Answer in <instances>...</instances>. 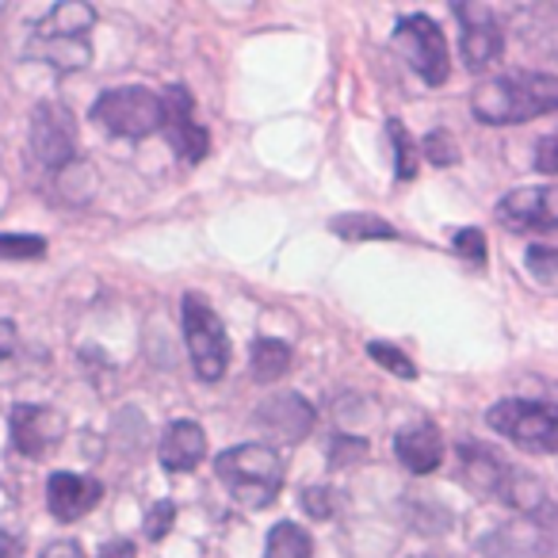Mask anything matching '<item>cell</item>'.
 <instances>
[{
  "mask_svg": "<svg viewBox=\"0 0 558 558\" xmlns=\"http://www.w3.org/2000/svg\"><path fill=\"white\" fill-rule=\"evenodd\" d=\"M471 111L486 126H517L558 111V77L550 73H505L474 88Z\"/></svg>",
  "mask_w": 558,
  "mask_h": 558,
  "instance_id": "obj_1",
  "label": "cell"
},
{
  "mask_svg": "<svg viewBox=\"0 0 558 558\" xmlns=\"http://www.w3.org/2000/svg\"><path fill=\"white\" fill-rule=\"evenodd\" d=\"M215 474L245 509H264L283 489V459L268 444H241L215 459Z\"/></svg>",
  "mask_w": 558,
  "mask_h": 558,
  "instance_id": "obj_2",
  "label": "cell"
},
{
  "mask_svg": "<svg viewBox=\"0 0 558 558\" xmlns=\"http://www.w3.org/2000/svg\"><path fill=\"white\" fill-rule=\"evenodd\" d=\"M486 425L512 440L520 451L558 456V402L535 398H501L486 410Z\"/></svg>",
  "mask_w": 558,
  "mask_h": 558,
  "instance_id": "obj_3",
  "label": "cell"
},
{
  "mask_svg": "<svg viewBox=\"0 0 558 558\" xmlns=\"http://www.w3.org/2000/svg\"><path fill=\"white\" fill-rule=\"evenodd\" d=\"M93 123H100L108 134L119 138H146L154 131H165V108L161 96L142 85L108 88L93 104Z\"/></svg>",
  "mask_w": 558,
  "mask_h": 558,
  "instance_id": "obj_4",
  "label": "cell"
},
{
  "mask_svg": "<svg viewBox=\"0 0 558 558\" xmlns=\"http://www.w3.org/2000/svg\"><path fill=\"white\" fill-rule=\"evenodd\" d=\"M180 318H184V344L195 375L203 383H218L230 367V337H226L222 318L199 295H184Z\"/></svg>",
  "mask_w": 558,
  "mask_h": 558,
  "instance_id": "obj_5",
  "label": "cell"
},
{
  "mask_svg": "<svg viewBox=\"0 0 558 558\" xmlns=\"http://www.w3.org/2000/svg\"><path fill=\"white\" fill-rule=\"evenodd\" d=\"M395 47L405 62L417 70V77L425 85H444L451 73V54H448V39L436 27V20H428L425 12H413L402 16L395 27Z\"/></svg>",
  "mask_w": 558,
  "mask_h": 558,
  "instance_id": "obj_6",
  "label": "cell"
},
{
  "mask_svg": "<svg viewBox=\"0 0 558 558\" xmlns=\"http://www.w3.org/2000/svg\"><path fill=\"white\" fill-rule=\"evenodd\" d=\"M32 154L47 169L62 172L70 161H77V123L62 104H39L32 116Z\"/></svg>",
  "mask_w": 558,
  "mask_h": 558,
  "instance_id": "obj_7",
  "label": "cell"
},
{
  "mask_svg": "<svg viewBox=\"0 0 558 558\" xmlns=\"http://www.w3.org/2000/svg\"><path fill=\"white\" fill-rule=\"evenodd\" d=\"M253 421H256V428H260L264 436H271L276 444H299L314 433L318 413H314V405L306 402V398L276 395V398H268V402L256 405Z\"/></svg>",
  "mask_w": 558,
  "mask_h": 558,
  "instance_id": "obj_8",
  "label": "cell"
},
{
  "mask_svg": "<svg viewBox=\"0 0 558 558\" xmlns=\"http://www.w3.org/2000/svg\"><path fill=\"white\" fill-rule=\"evenodd\" d=\"M456 16L463 20V39H459V50H463V62L471 73H482L505 54V35L501 27L494 24L486 4H456Z\"/></svg>",
  "mask_w": 558,
  "mask_h": 558,
  "instance_id": "obj_9",
  "label": "cell"
},
{
  "mask_svg": "<svg viewBox=\"0 0 558 558\" xmlns=\"http://www.w3.org/2000/svg\"><path fill=\"white\" fill-rule=\"evenodd\" d=\"M550 547H555V527L535 524L527 517L509 520L478 539V550L486 558H543L550 555Z\"/></svg>",
  "mask_w": 558,
  "mask_h": 558,
  "instance_id": "obj_10",
  "label": "cell"
},
{
  "mask_svg": "<svg viewBox=\"0 0 558 558\" xmlns=\"http://www.w3.org/2000/svg\"><path fill=\"white\" fill-rule=\"evenodd\" d=\"M497 222L509 230H558V187H517L497 203Z\"/></svg>",
  "mask_w": 558,
  "mask_h": 558,
  "instance_id": "obj_11",
  "label": "cell"
},
{
  "mask_svg": "<svg viewBox=\"0 0 558 558\" xmlns=\"http://www.w3.org/2000/svg\"><path fill=\"white\" fill-rule=\"evenodd\" d=\"M65 436V417L50 405H16L12 410V444L20 456L43 459Z\"/></svg>",
  "mask_w": 558,
  "mask_h": 558,
  "instance_id": "obj_12",
  "label": "cell"
},
{
  "mask_svg": "<svg viewBox=\"0 0 558 558\" xmlns=\"http://www.w3.org/2000/svg\"><path fill=\"white\" fill-rule=\"evenodd\" d=\"M459 466H463L466 486L482 497H494V501H501L505 486H509L512 471H517L512 463H505V456H497L486 444H459Z\"/></svg>",
  "mask_w": 558,
  "mask_h": 558,
  "instance_id": "obj_13",
  "label": "cell"
},
{
  "mask_svg": "<svg viewBox=\"0 0 558 558\" xmlns=\"http://www.w3.org/2000/svg\"><path fill=\"white\" fill-rule=\"evenodd\" d=\"M104 497V486L96 478H81V474H70V471H58L50 474L47 482V505L62 524H73L81 520L85 512H93Z\"/></svg>",
  "mask_w": 558,
  "mask_h": 558,
  "instance_id": "obj_14",
  "label": "cell"
},
{
  "mask_svg": "<svg viewBox=\"0 0 558 558\" xmlns=\"http://www.w3.org/2000/svg\"><path fill=\"white\" fill-rule=\"evenodd\" d=\"M395 456L410 474H433L444 459V436L433 421H417V425L398 428L395 436Z\"/></svg>",
  "mask_w": 558,
  "mask_h": 558,
  "instance_id": "obj_15",
  "label": "cell"
},
{
  "mask_svg": "<svg viewBox=\"0 0 558 558\" xmlns=\"http://www.w3.org/2000/svg\"><path fill=\"white\" fill-rule=\"evenodd\" d=\"M207 459V433L195 421H172L161 436V466L172 474H187Z\"/></svg>",
  "mask_w": 558,
  "mask_h": 558,
  "instance_id": "obj_16",
  "label": "cell"
},
{
  "mask_svg": "<svg viewBox=\"0 0 558 558\" xmlns=\"http://www.w3.org/2000/svg\"><path fill=\"white\" fill-rule=\"evenodd\" d=\"M96 24V9L85 0H62L35 24V39H85Z\"/></svg>",
  "mask_w": 558,
  "mask_h": 558,
  "instance_id": "obj_17",
  "label": "cell"
},
{
  "mask_svg": "<svg viewBox=\"0 0 558 558\" xmlns=\"http://www.w3.org/2000/svg\"><path fill=\"white\" fill-rule=\"evenodd\" d=\"M27 54L43 58V62L54 65V70H62V73L85 70V65L93 62V47H88V39H32Z\"/></svg>",
  "mask_w": 558,
  "mask_h": 558,
  "instance_id": "obj_18",
  "label": "cell"
},
{
  "mask_svg": "<svg viewBox=\"0 0 558 558\" xmlns=\"http://www.w3.org/2000/svg\"><path fill=\"white\" fill-rule=\"evenodd\" d=\"M329 230L341 241H395L398 230L379 215H367V210H349V215H337L329 222Z\"/></svg>",
  "mask_w": 558,
  "mask_h": 558,
  "instance_id": "obj_19",
  "label": "cell"
},
{
  "mask_svg": "<svg viewBox=\"0 0 558 558\" xmlns=\"http://www.w3.org/2000/svg\"><path fill=\"white\" fill-rule=\"evenodd\" d=\"M248 367H253V379L264 383V387L283 379L291 372V344L260 337V341H253V352H248Z\"/></svg>",
  "mask_w": 558,
  "mask_h": 558,
  "instance_id": "obj_20",
  "label": "cell"
},
{
  "mask_svg": "<svg viewBox=\"0 0 558 558\" xmlns=\"http://www.w3.org/2000/svg\"><path fill=\"white\" fill-rule=\"evenodd\" d=\"M311 555H314V539L295 520H279L268 532V543H264V558H311Z\"/></svg>",
  "mask_w": 558,
  "mask_h": 558,
  "instance_id": "obj_21",
  "label": "cell"
},
{
  "mask_svg": "<svg viewBox=\"0 0 558 558\" xmlns=\"http://www.w3.org/2000/svg\"><path fill=\"white\" fill-rule=\"evenodd\" d=\"M165 134H169L177 157H184L187 165H199L203 157H207L210 134H207V126H199L195 119H180V123H169V126H165Z\"/></svg>",
  "mask_w": 558,
  "mask_h": 558,
  "instance_id": "obj_22",
  "label": "cell"
},
{
  "mask_svg": "<svg viewBox=\"0 0 558 558\" xmlns=\"http://www.w3.org/2000/svg\"><path fill=\"white\" fill-rule=\"evenodd\" d=\"M93 192H96V169L88 161H81V157L58 172V195L65 203H85Z\"/></svg>",
  "mask_w": 558,
  "mask_h": 558,
  "instance_id": "obj_23",
  "label": "cell"
},
{
  "mask_svg": "<svg viewBox=\"0 0 558 558\" xmlns=\"http://www.w3.org/2000/svg\"><path fill=\"white\" fill-rule=\"evenodd\" d=\"M387 134H390V146H395V177L398 180H413L417 177V142L410 138L402 119H387Z\"/></svg>",
  "mask_w": 558,
  "mask_h": 558,
  "instance_id": "obj_24",
  "label": "cell"
},
{
  "mask_svg": "<svg viewBox=\"0 0 558 558\" xmlns=\"http://www.w3.org/2000/svg\"><path fill=\"white\" fill-rule=\"evenodd\" d=\"M47 256V238L39 233H0V260H39Z\"/></svg>",
  "mask_w": 558,
  "mask_h": 558,
  "instance_id": "obj_25",
  "label": "cell"
},
{
  "mask_svg": "<svg viewBox=\"0 0 558 558\" xmlns=\"http://www.w3.org/2000/svg\"><path fill=\"white\" fill-rule=\"evenodd\" d=\"M527 271H532V279L539 283V288L547 291H558V248L550 245H532L524 256Z\"/></svg>",
  "mask_w": 558,
  "mask_h": 558,
  "instance_id": "obj_26",
  "label": "cell"
},
{
  "mask_svg": "<svg viewBox=\"0 0 558 558\" xmlns=\"http://www.w3.org/2000/svg\"><path fill=\"white\" fill-rule=\"evenodd\" d=\"M367 356H372L379 367H387L390 375H398V379H417V367H413V360L405 356L402 349H395V344L372 341V344H367Z\"/></svg>",
  "mask_w": 558,
  "mask_h": 558,
  "instance_id": "obj_27",
  "label": "cell"
},
{
  "mask_svg": "<svg viewBox=\"0 0 558 558\" xmlns=\"http://www.w3.org/2000/svg\"><path fill=\"white\" fill-rule=\"evenodd\" d=\"M421 157H425V161H433L436 169H448V165L459 161V146H456V138H451L448 131H428L425 142H421Z\"/></svg>",
  "mask_w": 558,
  "mask_h": 558,
  "instance_id": "obj_28",
  "label": "cell"
},
{
  "mask_svg": "<svg viewBox=\"0 0 558 558\" xmlns=\"http://www.w3.org/2000/svg\"><path fill=\"white\" fill-rule=\"evenodd\" d=\"M367 456V440L364 436H352V433H337L329 440V466H349L356 459Z\"/></svg>",
  "mask_w": 558,
  "mask_h": 558,
  "instance_id": "obj_29",
  "label": "cell"
},
{
  "mask_svg": "<svg viewBox=\"0 0 558 558\" xmlns=\"http://www.w3.org/2000/svg\"><path fill=\"white\" fill-rule=\"evenodd\" d=\"M299 501H303V509L311 512L314 520H329L337 512V494L329 486H311V489H303V497H299Z\"/></svg>",
  "mask_w": 558,
  "mask_h": 558,
  "instance_id": "obj_30",
  "label": "cell"
},
{
  "mask_svg": "<svg viewBox=\"0 0 558 558\" xmlns=\"http://www.w3.org/2000/svg\"><path fill=\"white\" fill-rule=\"evenodd\" d=\"M451 248H456L459 256H466V260L486 264V233L474 230V226H466V230H459L456 238H451Z\"/></svg>",
  "mask_w": 558,
  "mask_h": 558,
  "instance_id": "obj_31",
  "label": "cell"
},
{
  "mask_svg": "<svg viewBox=\"0 0 558 558\" xmlns=\"http://www.w3.org/2000/svg\"><path fill=\"white\" fill-rule=\"evenodd\" d=\"M172 520H177V505L172 501H157L154 509L146 512V535L149 539H165L172 527Z\"/></svg>",
  "mask_w": 558,
  "mask_h": 558,
  "instance_id": "obj_32",
  "label": "cell"
},
{
  "mask_svg": "<svg viewBox=\"0 0 558 558\" xmlns=\"http://www.w3.org/2000/svg\"><path fill=\"white\" fill-rule=\"evenodd\" d=\"M532 165H535V172H543V177H558V131L547 134V138H539Z\"/></svg>",
  "mask_w": 558,
  "mask_h": 558,
  "instance_id": "obj_33",
  "label": "cell"
},
{
  "mask_svg": "<svg viewBox=\"0 0 558 558\" xmlns=\"http://www.w3.org/2000/svg\"><path fill=\"white\" fill-rule=\"evenodd\" d=\"M16 349H20V333H16V326H12V322L0 318V360L16 356Z\"/></svg>",
  "mask_w": 558,
  "mask_h": 558,
  "instance_id": "obj_34",
  "label": "cell"
},
{
  "mask_svg": "<svg viewBox=\"0 0 558 558\" xmlns=\"http://www.w3.org/2000/svg\"><path fill=\"white\" fill-rule=\"evenodd\" d=\"M39 558H85V555H81V547L73 539H58V543H50Z\"/></svg>",
  "mask_w": 558,
  "mask_h": 558,
  "instance_id": "obj_35",
  "label": "cell"
},
{
  "mask_svg": "<svg viewBox=\"0 0 558 558\" xmlns=\"http://www.w3.org/2000/svg\"><path fill=\"white\" fill-rule=\"evenodd\" d=\"M138 550H134V543L131 539H111V543H104V550L96 558H134Z\"/></svg>",
  "mask_w": 558,
  "mask_h": 558,
  "instance_id": "obj_36",
  "label": "cell"
},
{
  "mask_svg": "<svg viewBox=\"0 0 558 558\" xmlns=\"http://www.w3.org/2000/svg\"><path fill=\"white\" fill-rule=\"evenodd\" d=\"M0 558H24V543H20V535L4 532V527H0Z\"/></svg>",
  "mask_w": 558,
  "mask_h": 558,
  "instance_id": "obj_37",
  "label": "cell"
},
{
  "mask_svg": "<svg viewBox=\"0 0 558 558\" xmlns=\"http://www.w3.org/2000/svg\"><path fill=\"white\" fill-rule=\"evenodd\" d=\"M421 558H456V555H421Z\"/></svg>",
  "mask_w": 558,
  "mask_h": 558,
  "instance_id": "obj_38",
  "label": "cell"
}]
</instances>
